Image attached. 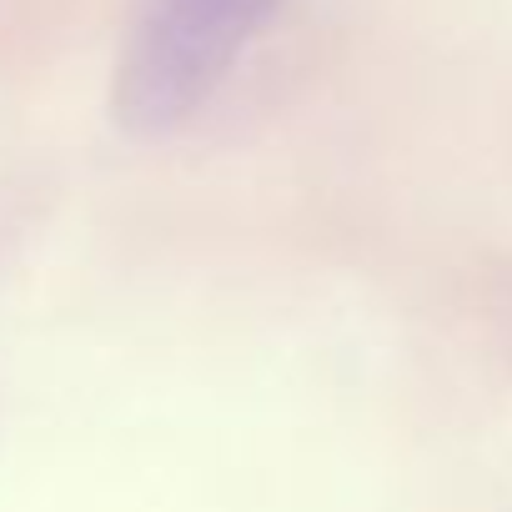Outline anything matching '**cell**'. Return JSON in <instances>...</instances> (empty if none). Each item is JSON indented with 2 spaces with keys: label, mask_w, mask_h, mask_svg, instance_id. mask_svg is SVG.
<instances>
[{
  "label": "cell",
  "mask_w": 512,
  "mask_h": 512,
  "mask_svg": "<svg viewBox=\"0 0 512 512\" xmlns=\"http://www.w3.org/2000/svg\"><path fill=\"white\" fill-rule=\"evenodd\" d=\"M287 0H146L116 61L111 106L131 136L181 131Z\"/></svg>",
  "instance_id": "6da1fadb"
}]
</instances>
